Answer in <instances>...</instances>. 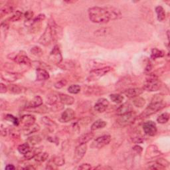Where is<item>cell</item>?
Listing matches in <instances>:
<instances>
[{
  "label": "cell",
  "mask_w": 170,
  "mask_h": 170,
  "mask_svg": "<svg viewBox=\"0 0 170 170\" xmlns=\"http://www.w3.org/2000/svg\"><path fill=\"white\" fill-rule=\"evenodd\" d=\"M14 9L13 5L12 3H7L1 9V15L3 17V15H7L10 13H12Z\"/></svg>",
  "instance_id": "4dcf8cb0"
},
{
  "label": "cell",
  "mask_w": 170,
  "mask_h": 170,
  "mask_svg": "<svg viewBox=\"0 0 170 170\" xmlns=\"http://www.w3.org/2000/svg\"><path fill=\"white\" fill-rule=\"evenodd\" d=\"M36 75H37V80L43 81L47 80L50 78V76L48 72L45 69L38 68L36 70Z\"/></svg>",
  "instance_id": "603a6c76"
},
{
  "label": "cell",
  "mask_w": 170,
  "mask_h": 170,
  "mask_svg": "<svg viewBox=\"0 0 170 170\" xmlns=\"http://www.w3.org/2000/svg\"><path fill=\"white\" fill-rule=\"evenodd\" d=\"M42 122H43V124L45 125H46L48 127H51V128H55L57 126V124L53 121L51 119H50L49 118H48L47 116H44L42 118Z\"/></svg>",
  "instance_id": "ab89813d"
},
{
  "label": "cell",
  "mask_w": 170,
  "mask_h": 170,
  "mask_svg": "<svg viewBox=\"0 0 170 170\" xmlns=\"http://www.w3.org/2000/svg\"><path fill=\"white\" fill-rule=\"evenodd\" d=\"M136 117V113L133 110L127 114L120 115L117 119V123L121 127H126L132 124L135 122Z\"/></svg>",
  "instance_id": "277c9868"
},
{
  "label": "cell",
  "mask_w": 170,
  "mask_h": 170,
  "mask_svg": "<svg viewBox=\"0 0 170 170\" xmlns=\"http://www.w3.org/2000/svg\"><path fill=\"white\" fill-rule=\"evenodd\" d=\"M6 120H8L9 122H13V124L15 125V126H18L19 124V120L17 119V118L16 117L13 116L12 114H7L6 116Z\"/></svg>",
  "instance_id": "7dc6e473"
},
{
  "label": "cell",
  "mask_w": 170,
  "mask_h": 170,
  "mask_svg": "<svg viewBox=\"0 0 170 170\" xmlns=\"http://www.w3.org/2000/svg\"><path fill=\"white\" fill-rule=\"evenodd\" d=\"M31 53L35 56H40L43 55V51L39 47L35 46V47H32V49H31Z\"/></svg>",
  "instance_id": "f6af8a7d"
},
{
  "label": "cell",
  "mask_w": 170,
  "mask_h": 170,
  "mask_svg": "<svg viewBox=\"0 0 170 170\" xmlns=\"http://www.w3.org/2000/svg\"><path fill=\"white\" fill-rule=\"evenodd\" d=\"M23 16V13L20 11H16L15 12L12 17H10L9 18V20L12 22H17V21L20 20L22 18Z\"/></svg>",
  "instance_id": "60d3db41"
},
{
  "label": "cell",
  "mask_w": 170,
  "mask_h": 170,
  "mask_svg": "<svg viewBox=\"0 0 170 170\" xmlns=\"http://www.w3.org/2000/svg\"><path fill=\"white\" fill-rule=\"evenodd\" d=\"M148 168L150 169H157V170H162L165 169L166 167H164L161 163H159L158 162H152L148 163Z\"/></svg>",
  "instance_id": "d6a6232c"
},
{
  "label": "cell",
  "mask_w": 170,
  "mask_h": 170,
  "mask_svg": "<svg viewBox=\"0 0 170 170\" xmlns=\"http://www.w3.org/2000/svg\"><path fill=\"white\" fill-rule=\"evenodd\" d=\"M107 124L106 122L102 120H97L95 121L93 124H92L91 126V130L94 131L99 129H102V128H104Z\"/></svg>",
  "instance_id": "83f0119b"
},
{
  "label": "cell",
  "mask_w": 170,
  "mask_h": 170,
  "mask_svg": "<svg viewBox=\"0 0 170 170\" xmlns=\"http://www.w3.org/2000/svg\"><path fill=\"white\" fill-rule=\"evenodd\" d=\"M49 158V154L47 152H41L38 154H37L34 158L37 162H43L47 160Z\"/></svg>",
  "instance_id": "e575fe53"
},
{
  "label": "cell",
  "mask_w": 170,
  "mask_h": 170,
  "mask_svg": "<svg viewBox=\"0 0 170 170\" xmlns=\"http://www.w3.org/2000/svg\"><path fill=\"white\" fill-rule=\"evenodd\" d=\"M133 104L136 107H142L146 104V100L145 99H143V98H140V97H138L136 99H134L133 100Z\"/></svg>",
  "instance_id": "7bdbcfd3"
},
{
  "label": "cell",
  "mask_w": 170,
  "mask_h": 170,
  "mask_svg": "<svg viewBox=\"0 0 170 170\" xmlns=\"http://www.w3.org/2000/svg\"><path fill=\"white\" fill-rule=\"evenodd\" d=\"M65 158L62 156H56L51 158L47 164L46 169H53L57 166H62L65 164Z\"/></svg>",
  "instance_id": "8fae6325"
},
{
  "label": "cell",
  "mask_w": 170,
  "mask_h": 170,
  "mask_svg": "<svg viewBox=\"0 0 170 170\" xmlns=\"http://www.w3.org/2000/svg\"><path fill=\"white\" fill-rule=\"evenodd\" d=\"M1 76H2V79H3L4 80L10 82L17 80L21 77L19 74L10 73V72H7V71L2 72Z\"/></svg>",
  "instance_id": "d6986e66"
},
{
  "label": "cell",
  "mask_w": 170,
  "mask_h": 170,
  "mask_svg": "<svg viewBox=\"0 0 170 170\" xmlns=\"http://www.w3.org/2000/svg\"><path fill=\"white\" fill-rule=\"evenodd\" d=\"M166 107V103L163 102V96L162 95H156L152 98L150 104L140 114V117L142 119L148 118L154 113L162 110Z\"/></svg>",
  "instance_id": "7a4b0ae2"
},
{
  "label": "cell",
  "mask_w": 170,
  "mask_h": 170,
  "mask_svg": "<svg viewBox=\"0 0 170 170\" xmlns=\"http://www.w3.org/2000/svg\"><path fill=\"white\" fill-rule=\"evenodd\" d=\"M13 59L15 60V61L17 63H18L19 65H30L31 63H32L30 59L25 55H22V54L15 55Z\"/></svg>",
  "instance_id": "ffe728a7"
},
{
  "label": "cell",
  "mask_w": 170,
  "mask_h": 170,
  "mask_svg": "<svg viewBox=\"0 0 170 170\" xmlns=\"http://www.w3.org/2000/svg\"><path fill=\"white\" fill-rule=\"evenodd\" d=\"M33 12L32 11H27L24 14V17L26 19V20H32L33 19Z\"/></svg>",
  "instance_id": "f907efd6"
},
{
  "label": "cell",
  "mask_w": 170,
  "mask_h": 170,
  "mask_svg": "<svg viewBox=\"0 0 170 170\" xmlns=\"http://www.w3.org/2000/svg\"><path fill=\"white\" fill-rule=\"evenodd\" d=\"M88 13L90 20L95 23L104 24L110 20L109 13L106 7H91L89 9Z\"/></svg>",
  "instance_id": "6da1fadb"
},
{
  "label": "cell",
  "mask_w": 170,
  "mask_h": 170,
  "mask_svg": "<svg viewBox=\"0 0 170 170\" xmlns=\"http://www.w3.org/2000/svg\"><path fill=\"white\" fill-rule=\"evenodd\" d=\"M66 84H67V82H66V80H61L58 82H56L54 85V86L56 89H61L62 88H63L64 86H65Z\"/></svg>",
  "instance_id": "c3c4849f"
},
{
  "label": "cell",
  "mask_w": 170,
  "mask_h": 170,
  "mask_svg": "<svg viewBox=\"0 0 170 170\" xmlns=\"http://www.w3.org/2000/svg\"><path fill=\"white\" fill-rule=\"evenodd\" d=\"M165 53L163 51L159 50L156 48H154L152 50L151 58L153 59H156L158 58H162L164 56Z\"/></svg>",
  "instance_id": "836d02e7"
},
{
  "label": "cell",
  "mask_w": 170,
  "mask_h": 170,
  "mask_svg": "<svg viewBox=\"0 0 170 170\" xmlns=\"http://www.w3.org/2000/svg\"><path fill=\"white\" fill-rule=\"evenodd\" d=\"M49 25L51 34H52V37L53 41H57L62 38L63 36V29L59 26L53 19H51L48 23Z\"/></svg>",
  "instance_id": "52a82bcc"
},
{
  "label": "cell",
  "mask_w": 170,
  "mask_h": 170,
  "mask_svg": "<svg viewBox=\"0 0 170 170\" xmlns=\"http://www.w3.org/2000/svg\"><path fill=\"white\" fill-rule=\"evenodd\" d=\"M143 130L144 133L150 136H153L157 133V126L153 121H148L143 124Z\"/></svg>",
  "instance_id": "4fadbf2b"
},
{
  "label": "cell",
  "mask_w": 170,
  "mask_h": 170,
  "mask_svg": "<svg viewBox=\"0 0 170 170\" xmlns=\"http://www.w3.org/2000/svg\"><path fill=\"white\" fill-rule=\"evenodd\" d=\"M47 140L51 142L55 143L56 144H58V143L59 142V140H58V138L56 137H48Z\"/></svg>",
  "instance_id": "9f6ffc18"
},
{
  "label": "cell",
  "mask_w": 170,
  "mask_h": 170,
  "mask_svg": "<svg viewBox=\"0 0 170 170\" xmlns=\"http://www.w3.org/2000/svg\"><path fill=\"white\" fill-rule=\"evenodd\" d=\"M112 70L110 66H105V67L95 69L93 70L90 71L89 75L87 77V80L91 82L99 80L101 77L106 75L108 73Z\"/></svg>",
  "instance_id": "8992f818"
},
{
  "label": "cell",
  "mask_w": 170,
  "mask_h": 170,
  "mask_svg": "<svg viewBox=\"0 0 170 170\" xmlns=\"http://www.w3.org/2000/svg\"><path fill=\"white\" fill-rule=\"evenodd\" d=\"M7 87H8V90L9 91L10 93L12 94L19 95L23 92L22 87L17 85L12 84V85H9Z\"/></svg>",
  "instance_id": "f546056e"
},
{
  "label": "cell",
  "mask_w": 170,
  "mask_h": 170,
  "mask_svg": "<svg viewBox=\"0 0 170 170\" xmlns=\"http://www.w3.org/2000/svg\"><path fill=\"white\" fill-rule=\"evenodd\" d=\"M49 59L55 65H59L63 61V56L58 45H55L49 55Z\"/></svg>",
  "instance_id": "9c48e42d"
},
{
  "label": "cell",
  "mask_w": 170,
  "mask_h": 170,
  "mask_svg": "<svg viewBox=\"0 0 170 170\" xmlns=\"http://www.w3.org/2000/svg\"><path fill=\"white\" fill-rule=\"evenodd\" d=\"M40 130V126L37 124H33L32 125L23 127V132L25 135L32 134L33 133L39 132Z\"/></svg>",
  "instance_id": "d4e9b609"
},
{
  "label": "cell",
  "mask_w": 170,
  "mask_h": 170,
  "mask_svg": "<svg viewBox=\"0 0 170 170\" xmlns=\"http://www.w3.org/2000/svg\"><path fill=\"white\" fill-rule=\"evenodd\" d=\"M70 66H74L73 63H72L70 61H68V62H65V63H63V64H61V65H60L59 66L61 68L65 70H69L70 69H73V67L70 66Z\"/></svg>",
  "instance_id": "681fc988"
},
{
  "label": "cell",
  "mask_w": 170,
  "mask_h": 170,
  "mask_svg": "<svg viewBox=\"0 0 170 170\" xmlns=\"http://www.w3.org/2000/svg\"><path fill=\"white\" fill-rule=\"evenodd\" d=\"M132 140L133 141V142L136 143H141L144 141V137L140 134H135L132 137Z\"/></svg>",
  "instance_id": "bcb514c9"
},
{
  "label": "cell",
  "mask_w": 170,
  "mask_h": 170,
  "mask_svg": "<svg viewBox=\"0 0 170 170\" xmlns=\"http://www.w3.org/2000/svg\"><path fill=\"white\" fill-rule=\"evenodd\" d=\"M110 98L112 102L116 103V104H120L124 100V96L120 94L110 95Z\"/></svg>",
  "instance_id": "f35d334b"
},
{
  "label": "cell",
  "mask_w": 170,
  "mask_h": 170,
  "mask_svg": "<svg viewBox=\"0 0 170 170\" xmlns=\"http://www.w3.org/2000/svg\"><path fill=\"white\" fill-rule=\"evenodd\" d=\"M111 141V136L109 135H104L97 138L92 142L90 147L92 148L100 149L108 145Z\"/></svg>",
  "instance_id": "ba28073f"
},
{
  "label": "cell",
  "mask_w": 170,
  "mask_h": 170,
  "mask_svg": "<svg viewBox=\"0 0 170 170\" xmlns=\"http://www.w3.org/2000/svg\"><path fill=\"white\" fill-rule=\"evenodd\" d=\"M151 69H152V65H151L150 63H148L147 66L146 67V72H150L151 70Z\"/></svg>",
  "instance_id": "680465c9"
},
{
  "label": "cell",
  "mask_w": 170,
  "mask_h": 170,
  "mask_svg": "<svg viewBox=\"0 0 170 170\" xmlns=\"http://www.w3.org/2000/svg\"><path fill=\"white\" fill-rule=\"evenodd\" d=\"M162 83L155 75H150L146 79L145 83L143 85V89L147 91L153 92L159 90L161 88Z\"/></svg>",
  "instance_id": "3957f363"
},
{
  "label": "cell",
  "mask_w": 170,
  "mask_h": 170,
  "mask_svg": "<svg viewBox=\"0 0 170 170\" xmlns=\"http://www.w3.org/2000/svg\"><path fill=\"white\" fill-rule=\"evenodd\" d=\"M169 31L168 30V32H167V35H168V40L169 39Z\"/></svg>",
  "instance_id": "91938a15"
},
{
  "label": "cell",
  "mask_w": 170,
  "mask_h": 170,
  "mask_svg": "<svg viewBox=\"0 0 170 170\" xmlns=\"http://www.w3.org/2000/svg\"><path fill=\"white\" fill-rule=\"evenodd\" d=\"M20 122L23 125V127L28 126L30 125H32L35 123V116L30 114L24 115L21 118Z\"/></svg>",
  "instance_id": "cb8c5ba5"
},
{
  "label": "cell",
  "mask_w": 170,
  "mask_h": 170,
  "mask_svg": "<svg viewBox=\"0 0 170 170\" xmlns=\"http://www.w3.org/2000/svg\"><path fill=\"white\" fill-rule=\"evenodd\" d=\"M59 99L61 104L65 105H71L75 102V99L73 96L66 94L60 93L59 95Z\"/></svg>",
  "instance_id": "7402d4cb"
},
{
  "label": "cell",
  "mask_w": 170,
  "mask_h": 170,
  "mask_svg": "<svg viewBox=\"0 0 170 170\" xmlns=\"http://www.w3.org/2000/svg\"><path fill=\"white\" fill-rule=\"evenodd\" d=\"M8 90V87L6 86L5 85H3V83L0 84V92L1 93H6Z\"/></svg>",
  "instance_id": "db71d44e"
},
{
  "label": "cell",
  "mask_w": 170,
  "mask_h": 170,
  "mask_svg": "<svg viewBox=\"0 0 170 170\" xmlns=\"http://www.w3.org/2000/svg\"><path fill=\"white\" fill-rule=\"evenodd\" d=\"M75 117V111L71 109H67L62 113L59 121L63 123L69 122L72 120H73Z\"/></svg>",
  "instance_id": "9a60e30c"
},
{
  "label": "cell",
  "mask_w": 170,
  "mask_h": 170,
  "mask_svg": "<svg viewBox=\"0 0 170 170\" xmlns=\"http://www.w3.org/2000/svg\"><path fill=\"white\" fill-rule=\"evenodd\" d=\"M81 90V87L78 85H72L68 88V91L71 94H78Z\"/></svg>",
  "instance_id": "b9f144b4"
},
{
  "label": "cell",
  "mask_w": 170,
  "mask_h": 170,
  "mask_svg": "<svg viewBox=\"0 0 170 170\" xmlns=\"http://www.w3.org/2000/svg\"><path fill=\"white\" fill-rule=\"evenodd\" d=\"M109 105V102L106 99H99L95 104V109L99 112H104Z\"/></svg>",
  "instance_id": "2e32d148"
},
{
  "label": "cell",
  "mask_w": 170,
  "mask_h": 170,
  "mask_svg": "<svg viewBox=\"0 0 170 170\" xmlns=\"http://www.w3.org/2000/svg\"><path fill=\"white\" fill-rule=\"evenodd\" d=\"M133 151L136 154H140L142 152V148L140 147V146H134L133 147Z\"/></svg>",
  "instance_id": "f5cc1de1"
},
{
  "label": "cell",
  "mask_w": 170,
  "mask_h": 170,
  "mask_svg": "<svg viewBox=\"0 0 170 170\" xmlns=\"http://www.w3.org/2000/svg\"><path fill=\"white\" fill-rule=\"evenodd\" d=\"M156 12L157 14L158 19L159 22H163L166 19V12L162 6H158L156 7Z\"/></svg>",
  "instance_id": "1f68e13d"
},
{
  "label": "cell",
  "mask_w": 170,
  "mask_h": 170,
  "mask_svg": "<svg viewBox=\"0 0 170 170\" xmlns=\"http://www.w3.org/2000/svg\"><path fill=\"white\" fill-rule=\"evenodd\" d=\"M162 155V152L158 150V148L155 145H151L148 146L146 151V159H151Z\"/></svg>",
  "instance_id": "5bb4252c"
},
{
  "label": "cell",
  "mask_w": 170,
  "mask_h": 170,
  "mask_svg": "<svg viewBox=\"0 0 170 170\" xmlns=\"http://www.w3.org/2000/svg\"><path fill=\"white\" fill-rule=\"evenodd\" d=\"M42 104L43 100L41 99V97L39 96H36L32 100L27 103L25 108H27V109H34V108L39 107Z\"/></svg>",
  "instance_id": "44dd1931"
},
{
  "label": "cell",
  "mask_w": 170,
  "mask_h": 170,
  "mask_svg": "<svg viewBox=\"0 0 170 170\" xmlns=\"http://www.w3.org/2000/svg\"><path fill=\"white\" fill-rule=\"evenodd\" d=\"M169 119V114L168 112H165L158 117L157 121L159 124H166L168 122Z\"/></svg>",
  "instance_id": "74e56055"
},
{
  "label": "cell",
  "mask_w": 170,
  "mask_h": 170,
  "mask_svg": "<svg viewBox=\"0 0 170 170\" xmlns=\"http://www.w3.org/2000/svg\"><path fill=\"white\" fill-rule=\"evenodd\" d=\"M45 19V14H39L38 16L32 20H26L25 25L30 29L32 32H37L41 28V22Z\"/></svg>",
  "instance_id": "5b68a950"
},
{
  "label": "cell",
  "mask_w": 170,
  "mask_h": 170,
  "mask_svg": "<svg viewBox=\"0 0 170 170\" xmlns=\"http://www.w3.org/2000/svg\"><path fill=\"white\" fill-rule=\"evenodd\" d=\"M52 41H53L52 34H51L49 25H47V27H46L43 34L41 36L39 39V43L44 46H48L52 43Z\"/></svg>",
  "instance_id": "30bf717a"
},
{
  "label": "cell",
  "mask_w": 170,
  "mask_h": 170,
  "mask_svg": "<svg viewBox=\"0 0 170 170\" xmlns=\"http://www.w3.org/2000/svg\"><path fill=\"white\" fill-rule=\"evenodd\" d=\"M41 140H42V139H41L40 136L34 135V136H31L28 138L27 142L29 143H30L31 145L34 146V145H35V144H37V143H40L41 142Z\"/></svg>",
  "instance_id": "8d00e7d4"
},
{
  "label": "cell",
  "mask_w": 170,
  "mask_h": 170,
  "mask_svg": "<svg viewBox=\"0 0 170 170\" xmlns=\"http://www.w3.org/2000/svg\"><path fill=\"white\" fill-rule=\"evenodd\" d=\"M58 101V97L55 95H50L47 98V103L49 105H54Z\"/></svg>",
  "instance_id": "ee69618b"
},
{
  "label": "cell",
  "mask_w": 170,
  "mask_h": 170,
  "mask_svg": "<svg viewBox=\"0 0 170 170\" xmlns=\"http://www.w3.org/2000/svg\"><path fill=\"white\" fill-rule=\"evenodd\" d=\"M15 169V167L13 166V165H12V164L7 165V166H6V169H7V170Z\"/></svg>",
  "instance_id": "6f0895ef"
},
{
  "label": "cell",
  "mask_w": 170,
  "mask_h": 170,
  "mask_svg": "<svg viewBox=\"0 0 170 170\" xmlns=\"http://www.w3.org/2000/svg\"><path fill=\"white\" fill-rule=\"evenodd\" d=\"M30 149L31 148H30L29 143L28 142H26L19 145L17 148V150L20 153H22L24 155L25 153H26L30 150Z\"/></svg>",
  "instance_id": "d590c367"
},
{
  "label": "cell",
  "mask_w": 170,
  "mask_h": 170,
  "mask_svg": "<svg viewBox=\"0 0 170 170\" xmlns=\"http://www.w3.org/2000/svg\"><path fill=\"white\" fill-rule=\"evenodd\" d=\"M133 111V107L129 102L124 103L121 106L118 108L116 110V113L118 116L127 114L128 112Z\"/></svg>",
  "instance_id": "ac0fdd59"
},
{
  "label": "cell",
  "mask_w": 170,
  "mask_h": 170,
  "mask_svg": "<svg viewBox=\"0 0 170 170\" xmlns=\"http://www.w3.org/2000/svg\"><path fill=\"white\" fill-rule=\"evenodd\" d=\"M106 8L109 13L110 19L114 20L120 17L121 13L118 9L113 7H106Z\"/></svg>",
  "instance_id": "4316f807"
},
{
  "label": "cell",
  "mask_w": 170,
  "mask_h": 170,
  "mask_svg": "<svg viewBox=\"0 0 170 170\" xmlns=\"http://www.w3.org/2000/svg\"><path fill=\"white\" fill-rule=\"evenodd\" d=\"M92 168H91V166L90 164H88V163H83L80 165V166L79 167V169H90Z\"/></svg>",
  "instance_id": "11a10c76"
},
{
  "label": "cell",
  "mask_w": 170,
  "mask_h": 170,
  "mask_svg": "<svg viewBox=\"0 0 170 170\" xmlns=\"http://www.w3.org/2000/svg\"><path fill=\"white\" fill-rule=\"evenodd\" d=\"M157 162H158L159 163H161L162 166H163L164 167H167L169 166V162L166 160V159H163V158H159L156 160Z\"/></svg>",
  "instance_id": "816d5d0a"
},
{
  "label": "cell",
  "mask_w": 170,
  "mask_h": 170,
  "mask_svg": "<svg viewBox=\"0 0 170 170\" xmlns=\"http://www.w3.org/2000/svg\"><path fill=\"white\" fill-rule=\"evenodd\" d=\"M87 150V145L86 143H80L79 144L75 149V155H74V162L75 163H78L80 162L82 158L85 155Z\"/></svg>",
  "instance_id": "7c38bea8"
},
{
  "label": "cell",
  "mask_w": 170,
  "mask_h": 170,
  "mask_svg": "<svg viewBox=\"0 0 170 170\" xmlns=\"http://www.w3.org/2000/svg\"><path fill=\"white\" fill-rule=\"evenodd\" d=\"M95 135L92 132H88L84 134L81 135L77 140V143L79 144L80 143H86L87 142H89L90 141L92 138H94Z\"/></svg>",
  "instance_id": "484cf974"
},
{
  "label": "cell",
  "mask_w": 170,
  "mask_h": 170,
  "mask_svg": "<svg viewBox=\"0 0 170 170\" xmlns=\"http://www.w3.org/2000/svg\"><path fill=\"white\" fill-rule=\"evenodd\" d=\"M39 148L30 149V150L28 152L24 154L25 159H27V160H29V159L34 158L36 156H37V154H38L39 152H41V150H39Z\"/></svg>",
  "instance_id": "f1b7e54d"
},
{
  "label": "cell",
  "mask_w": 170,
  "mask_h": 170,
  "mask_svg": "<svg viewBox=\"0 0 170 170\" xmlns=\"http://www.w3.org/2000/svg\"><path fill=\"white\" fill-rule=\"evenodd\" d=\"M143 92V89L141 88H132L128 89L123 92V94L126 95L128 98H136L142 95Z\"/></svg>",
  "instance_id": "e0dca14e"
}]
</instances>
